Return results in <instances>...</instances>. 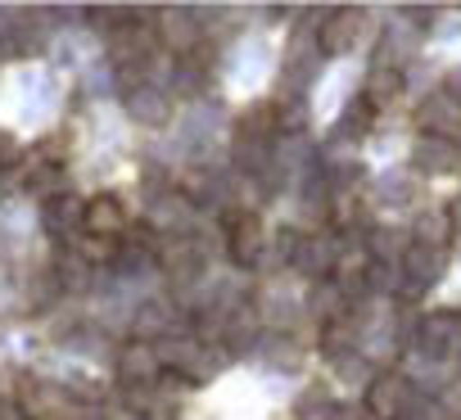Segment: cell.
I'll return each mask as SVG.
<instances>
[{
	"mask_svg": "<svg viewBox=\"0 0 461 420\" xmlns=\"http://www.w3.org/2000/svg\"><path fill=\"white\" fill-rule=\"evenodd\" d=\"M456 335H461V317H456V312H434V317H425V326H420V348L438 357Z\"/></svg>",
	"mask_w": 461,
	"mask_h": 420,
	"instance_id": "16",
	"label": "cell"
},
{
	"mask_svg": "<svg viewBox=\"0 0 461 420\" xmlns=\"http://www.w3.org/2000/svg\"><path fill=\"white\" fill-rule=\"evenodd\" d=\"M416 127H420V136H443V140H452V131H461V104H456L447 91H434V95L416 109Z\"/></svg>",
	"mask_w": 461,
	"mask_h": 420,
	"instance_id": "9",
	"label": "cell"
},
{
	"mask_svg": "<svg viewBox=\"0 0 461 420\" xmlns=\"http://www.w3.org/2000/svg\"><path fill=\"white\" fill-rule=\"evenodd\" d=\"M335 263H339V240H330V236H299V254H294V263L290 267H299V272H308V276H321V281H330V272H335Z\"/></svg>",
	"mask_w": 461,
	"mask_h": 420,
	"instance_id": "11",
	"label": "cell"
},
{
	"mask_svg": "<svg viewBox=\"0 0 461 420\" xmlns=\"http://www.w3.org/2000/svg\"><path fill=\"white\" fill-rule=\"evenodd\" d=\"M127 231V208L118 194H91L82 199V236H104V240H122Z\"/></svg>",
	"mask_w": 461,
	"mask_h": 420,
	"instance_id": "6",
	"label": "cell"
},
{
	"mask_svg": "<svg viewBox=\"0 0 461 420\" xmlns=\"http://www.w3.org/2000/svg\"><path fill=\"white\" fill-rule=\"evenodd\" d=\"M149 46H154V32H149V28H140L136 19L109 32V59H113V68L145 64V59H149Z\"/></svg>",
	"mask_w": 461,
	"mask_h": 420,
	"instance_id": "10",
	"label": "cell"
},
{
	"mask_svg": "<svg viewBox=\"0 0 461 420\" xmlns=\"http://www.w3.org/2000/svg\"><path fill=\"white\" fill-rule=\"evenodd\" d=\"M172 86H181V95H199V86H203V73H199L190 59H176V77H172Z\"/></svg>",
	"mask_w": 461,
	"mask_h": 420,
	"instance_id": "24",
	"label": "cell"
},
{
	"mask_svg": "<svg viewBox=\"0 0 461 420\" xmlns=\"http://www.w3.org/2000/svg\"><path fill=\"white\" fill-rule=\"evenodd\" d=\"M122 109H127V118L136 127H149V131H158V127L172 122V95L158 82H145L136 91H122Z\"/></svg>",
	"mask_w": 461,
	"mask_h": 420,
	"instance_id": "5",
	"label": "cell"
},
{
	"mask_svg": "<svg viewBox=\"0 0 461 420\" xmlns=\"http://www.w3.org/2000/svg\"><path fill=\"white\" fill-rule=\"evenodd\" d=\"M362 37V10H330L317 28V50L321 55H348Z\"/></svg>",
	"mask_w": 461,
	"mask_h": 420,
	"instance_id": "7",
	"label": "cell"
},
{
	"mask_svg": "<svg viewBox=\"0 0 461 420\" xmlns=\"http://www.w3.org/2000/svg\"><path fill=\"white\" fill-rule=\"evenodd\" d=\"M113 380L122 389H145V384H158L163 380V362L154 353V344H140V339H127L113 357Z\"/></svg>",
	"mask_w": 461,
	"mask_h": 420,
	"instance_id": "4",
	"label": "cell"
},
{
	"mask_svg": "<svg viewBox=\"0 0 461 420\" xmlns=\"http://www.w3.org/2000/svg\"><path fill=\"white\" fill-rule=\"evenodd\" d=\"M407 91V77H402V68H393V64H375L371 73H366V86H362V100L380 113V109H389L398 95Z\"/></svg>",
	"mask_w": 461,
	"mask_h": 420,
	"instance_id": "13",
	"label": "cell"
},
{
	"mask_svg": "<svg viewBox=\"0 0 461 420\" xmlns=\"http://www.w3.org/2000/svg\"><path fill=\"white\" fill-rule=\"evenodd\" d=\"M456 231H452V222H447V213H425L420 222H416V245H425V249H447V240H452Z\"/></svg>",
	"mask_w": 461,
	"mask_h": 420,
	"instance_id": "20",
	"label": "cell"
},
{
	"mask_svg": "<svg viewBox=\"0 0 461 420\" xmlns=\"http://www.w3.org/2000/svg\"><path fill=\"white\" fill-rule=\"evenodd\" d=\"M10 55H14V41H10V37H0V64H10Z\"/></svg>",
	"mask_w": 461,
	"mask_h": 420,
	"instance_id": "26",
	"label": "cell"
},
{
	"mask_svg": "<svg viewBox=\"0 0 461 420\" xmlns=\"http://www.w3.org/2000/svg\"><path fill=\"white\" fill-rule=\"evenodd\" d=\"M411 407V380L384 371V375H371L366 384V398H362V411L366 420H402Z\"/></svg>",
	"mask_w": 461,
	"mask_h": 420,
	"instance_id": "3",
	"label": "cell"
},
{
	"mask_svg": "<svg viewBox=\"0 0 461 420\" xmlns=\"http://www.w3.org/2000/svg\"><path fill=\"white\" fill-rule=\"evenodd\" d=\"M41 208H46L41 222H46L50 236H73V231H82V199H77V194H59V199H50V203H41Z\"/></svg>",
	"mask_w": 461,
	"mask_h": 420,
	"instance_id": "15",
	"label": "cell"
},
{
	"mask_svg": "<svg viewBox=\"0 0 461 420\" xmlns=\"http://www.w3.org/2000/svg\"><path fill=\"white\" fill-rule=\"evenodd\" d=\"M149 32H154V46L167 50V55H176V59L194 55L199 41H203V23L190 10H158L154 23H149Z\"/></svg>",
	"mask_w": 461,
	"mask_h": 420,
	"instance_id": "2",
	"label": "cell"
},
{
	"mask_svg": "<svg viewBox=\"0 0 461 420\" xmlns=\"http://www.w3.org/2000/svg\"><path fill=\"white\" fill-rule=\"evenodd\" d=\"M236 163L249 167V172H263L272 163V145H263V140H236Z\"/></svg>",
	"mask_w": 461,
	"mask_h": 420,
	"instance_id": "22",
	"label": "cell"
},
{
	"mask_svg": "<svg viewBox=\"0 0 461 420\" xmlns=\"http://www.w3.org/2000/svg\"><path fill=\"white\" fill-rule=\"evenodd\" d=\"M411 167H416V172H429V176L456 172V167H461V145H456V140H443V136H420V140L411 145Z\"/></svg>",
	"mask_w": 461,
	"mask_h": 420,
	"instance_id": "12",
	"label": "cell"
},
{
	"mask_svg": "<svg viewBox=\"0 0 461 420\" xmlns=\"http://www.w3.org/2000/svg\"><path fill=\"white\" fill-rule=\"evenodd\" d=\"M371 118H375V109H371V104L357 95V100L344 109V122H339V127H344L348 136H366V131H371Z\"/></svg>",
	"mask_w": 461,
	"mask_h": 420,
	"instance_id": "23",
	"label": "cell"
},
{
	"mask_svg": "<svg viewBox=\"0 0 461 420\" xmlns=\"http://www.w3.org/2000/svg\"><path fill=\"white\" fill-rule=\"evenodd\" d=\"M326 420H366V411L362 407H330Z\"/></svg>",
	"mask_w": 461,
	"mask_h": 420,
	"instance_id": "25",
	"label": "cell"
},
{
	"mask_svg": "<svg viewBox=\"0 0 461 420\" xmlns=\"http://www.w3.org/2000/svg\"><path fill=\"white\" fill-rule=\"evenodd\" d=\"M64 190H68V172H64L59 158H32V163L23 167V194H28V199L50 203V199H59Z\"/></svg>",
	"mask_w": 461,
	"mask_h": 420,
	"instance_id": "8",
	"label": "cell"
},
{
	"mask_svg": "<svg viewBox=\"0 0 461 420\" xmlns=\"http://www.w3.org/2000/svg\"><path fill=\"white\" fill-rule=\"evenodd\" d=\"M312 312L321 317V326L326 321H339V317H348V299L339 294V285L335 281H317V290H312Z\"/></svg>",
	"mask_w": 461,
	"mask_h": 420,
	"instance_id": "19",
	"label": "cell"
},
{
	"mask_svg": "<svg viewBox=\"0 0 461 420\" xmlns=\"http://www.w3.org/2000/svg\"><path fill=\"white\" fill-rule=\"evenodd\" d=\"M221 227H226V254H230V263H236V267H254V263L267 254V245H272V236H267L263 218L254 213L249 203L226 208Z\"/></svg>",
	"mask_w": 461,
	"mask_h": 420,
	"instance_id": "1",
	"label": "cell"
},
{
	"mask_svg": "<svg viewBox=\"0 0 461 420\" xmlns=\"http://www.w3.org/2000/svg\"><path fill=\"white\" fill-rule=\"evenodd\" d=\"M154 353H158L163 371H167V366H181V371H190V366H194V357L203 353V344H199L190 330H181V335H176V330H167L163 339H154Z\"/></svg>",
	"mask_w": 461,
	"mask_h": 420,
	"instance_id": "14",
	"label": "cell"
},
{
	"mask_svg": "<svg viewBox=\"0 0 461 420\" xmlns=\"http://www.w3.org/2000/svg\"><path fill=\"white\" fill-rule=\"evenodd\" d=\"M37 420H50V416H37Z\"/></svg>",
	"mask_w": 461,
	"mask_h": 420,
	"instance_id": "27",
	"label": "cell"
},
{
	"mask_svg": "<svg viewBox=\"0 0 461 420\" xmlns=\"http://www.w3.org/2000/svg\"><path fill=\"white\" fill-rule=\"evenodd\" d=\"M272 109H276V131H303V122H308V104H303L299 95L272 100Z\"/></svg>",
	"mask_w": 461,
	"mask_h": 420,
	"instance_id": "21",
	"label": "cell"
},
{
	"mask_svg": "<svg viewBox=\"0 0 461 420\" xmlns=\"http://www.w3.org/2000/svg\"><path fill=\"white\" fill-rule=\"evenodd\" d=\"M73 254L95 272V267H104V263H118L122 258V240H104V236H77L73 240Z\"/></svg>",
	"mask_w": 461,
	"mask_h": 420,
	"instance_id": "18",
	"label": "cell"
},
{
	"mask_svg": "<svg viewBox=\"0 0 461 420\" xmlns=\"http://www.w3.org/2000/svg\"><path fill=\"white\" fill-rule=\"evenodd\" d=\"M272 136H276V109H272V100H263L249 113H240L236 140H263V145H272Z\"/></svg>",
	"mask_w": 461,
	"mask_h": 420,
	"instance_id": "17",
	"label": "cell"
}]
</instances>
